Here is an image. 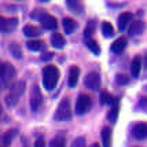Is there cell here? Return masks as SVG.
<instances>
[{"label": "cell", "mask_w": 147, "mask_h": 147, "mask_svg": "<svg viewBox=\"0 0 147 147\" xmlns=\"http://www.w3.org/2000/svg\"><path fill=\"white\" fill-rule=\"evenodd\" d=\"M17 76V70L11 63L3 62L0 63V81L4 85H10Z\"/></svg>", "instance_id": "3957f363"}, {"label": "cell", "mask_w": 147, "mask_h": 147, "mask_svg": "<svg viewBox=\"0 0 147 147\" xmlns=\"http://www.w3.org/2000/svg\"><path fill=\"white\" fill-rule=\"evenodd\" d=\"M85 44H87V47H88L94 54H96V55L100 52V47H99V44L96 43L94 38H87V40H85Z\"/></svg>", "instance_id": "cb8c5ba5"}, {"label": "cell", "mask_w": 147, "mask_h": 147, "mask_svg": "<svg viewBox=\"0 0 147 147\" xmlns=\"http://www.w3.org/2000/svg\"><path fill=\"white\" fill-rule=\"evenodd\" d=\"M102 143H103V147H111V129L105 127L102 129Z\"/></svg>", "instance_id": "d6986e66"}, {"label": "cell", "mask_w": 147, "mask_h": 147, "mask_svg": "<svg viewBox=\"0 0 147 147\" xmlns=\"http://www.w3.org/2000/svg\"><path fill=\"white\" fill-rule=\"evenodd\" d=\"M132 135L136 139H146L147 138V124L146 122H138L132 127Z\"/></svg>", "instance_id": "30bf717a"}, {"label": "cell", "mask_w": 147, "mask_h": 147, "mask_svg": "<svg viewBox=\"0 0 147 147\" xmlns=\"http://www.w3.org/2000/svg\"><path fill=\"white\" fill-rule=\"evenodd\" d=\"M118 111H120V103L118 99H113L111 102V107H110L109 113H107V118L110 120V122H115L117 121V117H118Z\"/></svg>", "instance_id": "7c38bea8"}, {"label": "cell", "mask_w": 147, "mask_h": 147, "mask_svg": "<svg viewBox=\"0 0 147 147\" xmlns=\"http://www.w3.org/2000/svg\"><path fill=\"white\" fill-rule=\"evenodd\" d=\"M78 77H80V67L78 66H71L70 69H69V80H67L70 88H74L77 85Z\"/></svg>", "instance_id": "8fae6325"}, {"label": "cell", "mask_w": 147, "mask_h": 147, "mask_svg": "<svg viewBox=\"0 0 147 147\" xmlns=\"http://www.w3.org/2000/svg\"><path fill=\"white\" fill-rule=\"evenodd\" d=\"M40 29L34 25H25L24 26V34L26 37H37L40 36Z\"/></svg>", "instance_id": "ac0fdd59"}, {"label": "cell", "mask_w": 147, "mask_h": 147, "mask_svg": "<svg viewBox=\"0 0 147 147\" xmlns=\"http://www.w3.org/2000/svg\"><path fill=\"white\" fill-rule=\"evenodd\" d=\"M84 84L87 88H90L92 91H96L99 87H100V76L98 71H91L87 74L85 80H84Z\"/></svg>", "instance_id": "52a82bcc"}, {"label": "cell", "mask_w": 147, "mask_h": 147, "mask_svg": "<svg viewBox=\"0 0 147 147\" xmlns=\"http://www.w3.org/2000/svg\"><path fill=\"white\" fill-rule=\"evenodd\" d=\"M34 147H45V142L43 138H40L34 142Z\"/></svg>", "instance_id": "d6a6232c"}, {"label": "cell", "mask_w": 147, "mask_h": 147, "mask_svg": "<svg viewBox=\"0 0 147 147\" xmlns=\"http://www.w3.org/2000/svg\"><path fill=\"white\" fill-rule=\"evenodd\" d=\"M102 33L105 37H113L114 36V28L110 22H103L102 24Z\"/></svg>", "instance_id": "603a6c76"}, {"label": "cell", "mask_w": 147, "mask_h": 147, "mask_svg": "<svg viewBox=\"0 0 147 147\" xmlns=\"http://www.w3.org/2000/svg\"><path fill=\"white\" fill-rule=\"evenodd\" d=\"M1 87H3V83L0 81V91H1Z\"/></svg>", "instance_id": "d590c367"}, {"label": "cell", "mask_w": 147, "mask_h": 147, "mask_svg": "<svg viewBox=\"0 0 147 147\" xmlns=\"http://www.w3.org/2000/svg\"><path fill=\"white\" fill-rule=\"evenodd\" d=\"M11 136H13V134H4L3 136H1V142H3V146L4 147H8L10 146V143H11Z\"/></svg>", "instance_id": "f546056e"}, {"label": "cell", "mask_w": 147, "mask_h": 147, "mask_svg": "<svg viewBox=\"0 0 147 147\" xmlns=\"http://www.w3.org/2000/svg\"><path fill=\"white\" fill-rule=\"evenodd\" d=\"M62 25H63L65 33H67V34H71V33L74 32V29H76V26H77L76 22H74L71 18H69V17L63 18V21H62Z\"/></svg>", "instance_id": "ffe728a7"}, {"label": "cell", "mask_w": 147, "mask_h": 147, "mask_svg": "<svg viewBox=\"0 0 147 147\" xmlns=\"http://www.w3.org/2000/svg\"><path fill=\"white\" fill-rule=\"evenodd\" d=\"M24 91H25V81H18L17 84H14L13 87H11L10 94H8V95H7V98H6L7 106H10V107L15 106V105H17V102H18L19 96L24 94Z\"/></svg>", "instance_id": "277c9868"}, {"label": "cell", "mask_w": 147, "mask_h": 147, "mask_svg": "<svg viewBox=\"0 0 147 147\" xmlns=\"http://www.w3.org/2000/svg\"><path fill=\"white\" fill-rule=\"evenodd\" d=\"M85 146H87V142H85V138H84V136L76 138L74 142H73V144H71V147H85Z\"/></svg>", "instance_id": "83f0119b"}, {"label": "cell", "mask_w": 147, "mask_h": 147, "mask_svg": "<svg viewBox=\"0 0 147 147\" xmlns=\"http://www.w3.org/2000/svg\"><path fill=\"white\" fill-rule=\"evenodd\" d=\"M144 30V22L138 19V21H134L131 26H129V34L132 36H138V34H142Z\"/></svg>", "instance_id": "4fadbf2b"}, {"label": "cell", "mask_w": 147, "mask_h": 147, "mask_svg": "<svg viewBox=\"0 0 147 147\" xmlns=\"http://www.w3.org/2000/svg\"><path fill=\"white\" fill-rule=\"evenodd\" d=\"M38 21H40V24L43 25V28H44V29H47V30H55V29L58 28L57 19L54 18L52 15H50V14L44 13V11L41 13V15H40Z\"/></svg>", "instance_id": "ba28073f"}, {"label": "cell", "mask_w": 147, "mask_h": 147, "mask_svg": "<svg viewBox=\"0 0 147 147\" xmlns=\"http://www.w3.org/2000/svg\"><path fill=\"white\" fill-rule=\"evenodd\" d=\"M91 106H92V99H91V96L88 95H80L77 98V102H76V114L81 115L84 113H87L88 110L91 109Z\"/></svg>", "instance_id": "5b68a950"}, {"label": "cell", "mask_w": 147, "mask_h": 147, "mask_svg": "<svg viewBox=\"0 0 147 147\" xmlns=\"http://www.w3.org/2000/svg\"><path fill=\"white\" fill-rule=\"evenodd\" d=\"M92 147H99V144H96L95 143V144H92Z\"/></svg>", "instance_id": "e575fe53"}, {"label": "cell", "mask_w": 147, "mask_h": 147, "mask_svg": "<svg viewBox=\"0 0 147 147\" xmlns=\"http://www.w3.org/2000/svg\"><path fill=\"white\" fill-rule=\"evenodd\" d=\"M10 51L13 54L14 58H17V59H21L22 58V50H21V45L17 44V43H13V44L10 45Z\"/></svg>", "instance_id": "d4e9b609"}, {"label": "cell", "mask_w": 147, "mask_h": 147, "mask_svg": "<svg viewBox=\"0 0 147 147\" xmlns=\"http://www.w3.org/2000/svg\"><path fill=\"white\" fill-rule=\"evenodd\" d=\"M51 44L52 47H55V48H58V50H61V48H63L65 44H66V41H65L63 36L61 34V33L58 32H54L51 36Z\"/></svg>", "instance_id": "9a60e30c"}, {"label": "cell", "mask_w": 147, "mask_h": 147, "mask_svg": "<svg viewBox=\"0 0 147 147\" xmlns=\"http://www.w3.org/2000/svg\"><path fill=\"white\" fill-rule=\"evenodd\" d=\"M127 47V38L125 37H118L114 43L111 44V52L114 54H121Z\"/></svg>", "instance_id": "5bb4252c"}, {"label": "cell", "mask_w": 147, "mask_h": 147, "mask_svg": "<svg viewBox=\"0 0 147 147\" xmlns=\"http://www.w3.org/2000/svg\"><path fill=\"white\" fill-rule=\"evenodd\" d=\"M67 7H69V10L70 11H73V13L76 14H81L84 10V4L80 1V0H69L67 3Z\"/></svg>", "instance_id": "e0dca14e"}, {"label": "cell", "mask_w": 147, "mask_h": 147, "mask_svg": "<svg viewBox=\"0 0 147 147\" xmlns=\"http://www.w3.org/2000/svg\"><path fill=\"white\" fill-rule=\"evenodd\" d=\"M54 118H55V121H67L71 118V106L70 100L67 98H65L59 102Z\"/></svg>", "instance_id": "7a4b0ae2"}, {"label": "cell", "mask_w": 147, "mask_h": 147, "mask_svg": "<svg viewBox=\"0 0 147 147\" xmlns=\"http://www.w3.org/2000/svg\"><path fill=\"white\" fill-rule=\"evenodd\" d=\"M26 47L30 50V51H41L44 48V43L40 41V40H30L26 43Z\"/></svg>", "instance_id": "7402d4cb"}, {"label": "cell", "mask_w": 147, "mask_h": 147, "mask_svg": "<svg viewBox=\"0 0 147 147\" xmlns=\"http://www.w3.org/2000/svg\"><path fill=\"white\" fill-rule=\"evenodd\" d=\"M18 26V19L17 18H3L0 17V30L4 33L13 32Z\"/></svg>", "instance_id": "9c48e42d"}, {"label": "cell", "mask_w": 147, "mask_h": 147, "mask_svg": "<svg viewBox=\"0 0 147 147\" xmlns=\"http://www.w3.org/2000/svg\"><path fill=\"white\" fill-rule=\"evenodd\" d=\"M59 76H61V73H59L57 66L47 65L44 67V70H43V84H44L45 90H54L57 87L58 81H59Z\"/></svg>", "instance_id": "6da1fadb"}, {"label": "cell", "mask_w": 147, "mask_h": 147, "mask_svg": "<svg viewBox=\"0 0 147 147\" xmlns=\"http://www.w3.org/2000/svg\"><path fill=\"white\" fill-rule=\"evenodd\" d=\"M139 107H140L143 111L147 113V98H142L140 100H139Z\"/></svg>", "instance_id": "1f68e13d"}, {"label": "cell", "mask_w": 147, "mask_h": 147, "mask_svg": "<svg viewBox=\"0 0 147 147\" xmlns=\"http://www.w3.org/2000/svg\"><path fill=\"white\" fill-rule=\"evenodd\" d=\"M92 30H94V22H90V25L87 26L85 30H84V37H85V40H87V38H91Z\"/></svg>", "instance_id": "4dcf8cb0"}, {"label": "cell", "mask_w": 147, "mask_h": 147, "mask_svg": "<svg viewBox=\"0 0 147 147\" xmlns=\"http://www.w3.org/2000/svg\"><path fill=\"white\" fill-rule=\"evenodd\" d=\"M144 90H146V91H147V85H146V87H144Z\"/></svg>", "instance_id": "8d00e7d4"}, {"label": "cell", "mask_w": 147, "mask_h": 147, "mask_svg": "<svg viewBox=\"0 0 147 147\" xmlns=\"http://www.w3.org/2000/svg\"><path fill=\"white\" fill-rule=\"evenodd\" d=\"M51 58H52L51 52H45V55H43V57H41V59H43V61H48V59H51Z\"/></svg>", "instance_id": "836d02e7"}, {"label": "cell", "mask_w": 147, "mask_h": 147, "mask_svg": "<svg viewBox=\"0 0 147 147\" xmlns=\"http://www.w3.org/2000/svg\"><path fill=\"white\" fill-rule=\"evenodd\" d=\"M113 99H114V98L110 95L109 92H106V91H102V92H100V103H102V105H111Z\"/></svg>", "instance_id": "484cf974"}, {"label": "cell", "mask_w": 147, "mask_h": 147, "mask_svg": "<svg viewBox=\"0 0 147 147\" xmlns=\"http://www.w3.org/2000/svg\"><path fill=\"white\" fill-rule=\"evenodd\" d=\"M29 103H30V109L32 111H37L43 103V95H41V91L37 85H33L32 92H30V99H29Z\"/></svg>", "instance_id": "8992f818"}, {"label": "cell", "mask_w": 147, "mask_h": 147, "mask_svg": "<svg viewBox=\"0 0 147 147\" xmlns=\"http://www.w3.org/2000/svg\"><path fill=\"white\" fill-rule=\"evenodd\" d=\"M142 69V62H140V58H134L132 63H131V73H132V77H138L139 73H140Z\"/></svg>", "instance_id": "44dd1931"}, {"label": "cell", "mask_w": 147, "mask_h": 147, "mask_svg": "<svg viewBox=\"0 0 147 147\" xmlns=\"http://www.w3.org/2000/svg\"><path fill=\"white\" fill-rule=\"evenodd\" d=\"M131 19H132V14L131 13L120 14L118 21H117V24H118V29H120V30H125V28H127V25L131 22Z\"/></svg>", "instance_id": "2e32d148"}, {"label": "cell", "mask_w": 147, "mask_h": 147, "mask_svg": "<svg viewBox=\"0 0 147 147\" xmlns=\"http://www.w3.org/2000/svg\"><path fill=\"white\" fill-rule=\"evenodd\" d=\"M50 147H65V139L58 136V138H54L50 143Z\"/></svg>", "instance_id": "4316f807"}, {"label": "cell", "mask_w": 147, "mask_h": 147, "mask_svg": "<svg viewBox=\"0 0 147 147\" xmlns=\"http://www.w3.org/2000/svg\"><path fill=\"white\" fill-rule=\"evenodd\" d=\"M115 83L120 84V85H125V84L129 83V77L125 76V74H117L115 76Z\"/></svg>", "instance_id": "f1b7e54d"}]
</instances>
